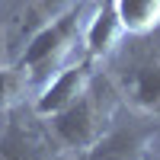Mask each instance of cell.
Segmentation results:
<instances>
[{
  "label": "cell",
  "mask_w": 160,
  "mask_h": 160,
  "mask_svg": "<svg viewBox=\"0 0 160 160\" xmlns=\"http://www.w3.org/2000/svg\"><path fill=\"white\" fill-rule=\"evenodd\" d=\"M77 0H29V19H35V29H38V26H45L48 19H55L58 13H64Z\"/></svg>",
  "instance_id": "cell-10"
},
{
  "label": "cell",
  "mask_w": 160,
  "mask_h": 160,
  "mask_svg": "<svg viewBox=\"0 0 160 160\" xmlns=\"http://www.w3.org/2000/svg\"><path fill=\"white\" fill-rule=\"evenodd\" d=\"M154 138H157V125H144V122L118 125L106 131L90 151L80 154V160H148Z\"/></svg>",
  "instance_id": "cell-3"
},
{
  "label": "cell",
  "mask_w": 160,
  "mask_h": 160,
  "mask_svg": "<svg viewBox=\"0 0 160 160\" xmlns=\"http://www.w3.org/2000/svg\"><path fill=\"white\" fill-rule=\"evenodd\" d=\"M87 19H90L87 0H77L74 7H68L64 13H58L55 19H48L45 26H38L29 35V42H26L22 55H19V68L29 74V80H45L48 83L64 68L77 38L83 35Z\"/></svg>",
  "instance_id": "cell-2"
},
{
  "label": "cell",
  "mask_w": 160,
  "mask_h": 160,
  "mask_svg": "<svg viewBox=\"0 0 160 160\" xmlns=\"http://www.w3.org/2000/svg\"><path fill=\"white\" fill-rule=\"evenodd\" d=\"M96 77V71H93V58H83L77 64H68V68H61L55 77L48 80V83L42 87V93H38L35 99V115H55L61 112L64 106H71L74 99H80L90 87V80Z\"/></svg>",
  "instance_id": "cell-4"
},
{
  "label": "cell",
  "mask_w": 160,
  "mask_h": 160,
  "mask_svg": "<svg viewBox=\"0 0 160 160\" xmlns=\"http://www.w3.org/2000/svg\"><path fill=\"white\" fill-rule=\"evenodd\" d=\"M112 112H115L112 83L96 74L80 99H74L71 106H64L61 112L48 115L51 138H55L61 148H68L74 154H83L106 135V125H109Z\"/></svg>",
  "instance_id": "cell-1"
},
{
  "label": "cell",
  "mask_w": 160,
  "mask_h": 160,
  "mask_svg": "<svg viewBox=\"0 0 160 160\" xmlns=\"http://www.w3.org/2000/svg\"><path fill=\"white\" fill-rule=\"evenodd\" d=\"M0 160H61L58 141L29 125L26 118H13L0 135Z\"/></svg>",
  "instance_id": "cell-5"
},
{
  "label": "cell",
  "mask_w": 160,
  "mask_h": 160,
  "mask_svg": "<svg viewBox=\"0 0 160 160\" xmlns=\"http://www.w3.org/2000/svg\"><path fill=\"white\" fill-rule=\"evenodd\" d=\"M125 35L122 22H118V13H115V3L112 0H102V7L93 13L83 26V45H87V58H106L112 55L118 38Z\"/></svg>",
  "instance_id": "cell-6"
},
{
  "label": "cell",
  "mask_w": 160,
  "mask_h": 160,
  "mask_svg": "<svg viewBox=\"0 0 160 160\" xmlns=\"http://www.w3.org/2000/svg\"><path fill=\"white\" fill-rule=\"evenodd\" d=\"M29 74L22 68H0V112L13 109L29 90Z\"/></svg>",
  "instance_id": "cell-9"
},
{
  "label": "cell",
  "mask_w": 160,
  "mask_h": 160,
  "mask_svg": "<svg viewBox=\"0 0 160 160\" xmlns=\"http://www.w3.org/2000/svg\"><path fill=\"white\" fill-rule=\"evenodd\" d=\"M128 96L138 109H160V61H144L128 74Z\"/></svg>",
  "instance_id": "cell-7"
},
{
  "label": "cell",
  "mask_w": 160,
  "mask_h": 160,
  "mask_svg": "<svg viewBox=\"0 0 160 160\" xmlns=\"http://www.w3.org/2000/svg\"><path fill=\"white\" fill-rule=\"evenodd\" d=\"M128 35H144L160 26V0H112Z\"/></svg>",
  "instance_id": "cell-8"
}]
</instances>
